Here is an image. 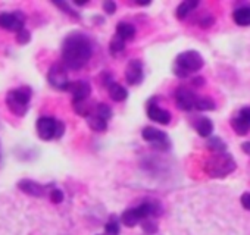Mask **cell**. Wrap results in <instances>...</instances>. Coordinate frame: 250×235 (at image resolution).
<instances>
[{
  "instance_id": "30",
  "label": "cell",
  "mask_w": 250,
  "mask_h": 235,
  "mask_svg": "<svg viewBox=\"0 0 250 235\" xmlns=\"http://www.w3.org/2000/svg\"><path fill=\"white\" fill-rule=\"evenodd\" d=\"M31 41V33L28 30H22L17 34V43L18 44H27Z\"/></svg>"
},
{
  "instance_id": "38",
  "label": "cell",
  "mask_w": 250,
  "mask_h": 235,
  "mask_svg": "<svg viewBox=\"0 0 250 235\" xmlns=\"http://www.w3.org/2000/svg\"><path fill=\"white\" fill-rule=\"evenodd\" d=\"M74 3H75L77 6H84V5H85L87 2H85V0H75Z\"/></svg>"
},
{
  "instance_id": "20",
  "label": "cell",
  "mask_w": 250,
  "mask_h": 235,
  "mask_svg": "<svg viewBox=\"0 0 250 235\" xmlns=\"http://www.w3.org/2000/svg\"><path fill=\"white\" fill-rule=\"evenodd\" d=\"M199 6V2L194 0V2H183L181 5H178L177 11H175V17L178 20H184L191 11H194L196 8Z\"/></svg>"
},
{
  "instance_id": "14",
  "label": "cell",
  "mask_w": 250,
  "mask_h": 235,
  "mask_svg": "<svg viewBox=\"0 0 250 235\" xmlns=\"http://www.w3.org/2000/svg\"><path fill=\"white\" fill-rule=\"evenodd\" d=\"M147 116H149V119H152L153 122L161 124V125H168L172 119L171 113L168 110L159 107L158 104H149L147 106Z\"/></svg>"
},
{
  "instance_id": "5",
  "label": "cell",
  "mask_w": 250,
  "mask_h": 235,
  "mask_svg": "<svg viewBox=\"0 0 250 235\" xmlns=\"http://www.w3.org/2000/svg\"><path fill=\"white\" fill-rule=\"evenodd\" d=\"M31 100V90L28 87H20L8 91L6 106L15 116H24L28 110V103Z\"/></svg>"
},
{
  "instance_id": "29",
  "label": "cell",
  "mask_w": 250,
  "mask_h": 235,
  "mask_svg": "<svg viewBox=\"0 0 250 235\" xmlns=\"http://www.w3.org/2000/svg\"><path fill=\"white\" fill-rule=\"evenodd\" d=\"M49 197H50V201H52V203H55V204H59V203H62V201H63V193H62L59 188H53V190H50Z\"/></svg>"
},
{
  "instance_id": "3",
  "label": "cell",
  "mask_w": 250,
  "mask_h": 235,
  "mask_svg": "<svg viewBox=\"0 0 250 235\" xmlns=\"http://www.w3.org/2000/svg\"><path fill=\"white\" fill-rule=\"evenodd\" d=\"M235 166V160L229 153H212L205 163V172L210 178H225L227 175L234 172Z\"/></svg>"
},
{
  "instance_id": "16",
  "label": "cell",
  "mask_w": 250,
  "mask_h": 235,
  "mask_svg": "<svg viewBox=\"0 0 250 235\" xmlns=\"http://www.w3.org/2000/svg\"><path fill=\"white\" fill-rule=\"evenodd\" d=\"M194 130L197 131L200 137H210L213 131V124L209 118L202 116V118H197V121L194 122Z\"/></svg>"
},
{
  "instance_id": "33",
  "label": "cell",
  "mask_w": 250,
  "mask_h": 235,
  "mask_svg": "<svg viewBox=\"0 0 250 235\" xmlns=\"http://www.w3.org/2000/svg\"><path fill=\"white\" fill-rule=\"evenodd\" d=\"M241 201V206L246 209V210H250V193H244L240 198Z\"/></svg>"
},
{
  "instance_id": "35",
  "label": "cell",
  "mask_w": 250,
  "mask_h": 235,
  "mask_svg": "<svg viewBox=\"0 0 250 235\" xmlns=\"http://www.w3.org/2000/svg\"><path fill=\"white\" fill-rule=\"evenodd\" d=\"M194 85H205V78H202V77H196V78H193V81H191Z\"/></svg>"
},
{
  "instance_id": "36",
  "label": "cell",
  "mask_w": 250,
  "mask_h": 235,
  "mask_svg": "<svg viewBox=\"0 0 250 235\" xmlns=\"http://www.w3.org/2000/svg\"><path fill=\"white\" fill-rule=\"evenodd\" d=\"M241 149H243V152H244L246 155H249V156H250V141L243 143V144H241Z\"/></svg>"
},
{
  "instance_id": "6",
  "label": "cell",
  "mask_w": 250,
  "mask_h": 235,
  "mask_svg": "<svg viewBox=\"0 0 250 235\" xmlns=\"http://www.w3.org/2000/svg\"><path fill=\"white\" fill-rule=\"evenodd\" d=\"M47 81L49 84L56 88V90H61V91H66L69 90V85H71V81L68 78V74H66V69L63 68V65H53L49 72H47Z\"/></svg>"
},
{
  "instance_id": "21",
  "label": "cell",
  "mask_w": 250,
  "mask_h": 235,
  "mask_svg": "<svg viewBox=\"0 0 250 235\" xmlns=\"http://www.w3.org/2000/svg\"><path fill=\"white\" fill-rule=\"evenodd\" d=\"M72 107H74L77 115L84 116L85 119L90 115H93V107H91V104L87 103V100L85 101H72Z\"/></svg>"
},
{
  "instance_id": "1",
  "label": "cell",
  "mask_w": 250,
  "mask_h": 235,
  "mask_svg": "<svg viewBox=\"0 0 250 235\" xmlns=\"http://www.w3.org/2000/svg\"><path fill=\"white\" fill-rule=\"evenodd\" d=\"M61 56L62 63L66 68L74 71L81 69L88 63L93 56V44L85 34L74 31L63 40Z\"/></svg>"
},
{
  "instance_id": "8",
  "label": "cell",
  "mask_w": 250,
  "mask_h": 235,
  "mask_svg": "<svg viewBox=\"0 0 250 235\" xmlns=\"http://www.w3.org/2000/svg\"><path fill=\"white\" fill-rule=\"evenodd\" d=\"M142 137L147 143H150L153 147H156L158 150H168L169 146H171L168 136L164 131H161L158 128H153V127H146L142 131Z\"/></svg>"
},
{
  "instance_id": "15",
  "label": "cell",
  "mask_w": 250,
  "mask_h": 235,
  "mask_svg": "<svg viewBox=\"0 0 250 235\" xmlns=\"http://www.w3.org/2000/svg\"><path fill=\"white\" fill-rule=\"evenodd\" d=\"M232 20L240 27L250 25V5H241L232 12Z\"/></svg>"
},
{
  "instance_id": "11",
  "label": "cell",
  "mask_w": 250,
  "mask_h": 235,
  "mask_svg": "<svg viewBox=\"0 0 250 235\" xmlns=\"http://www.w3.org/2000/svg\"><path fill=\"white\" fill-rule=\"evenodd\" d=\"M143 62L140 59H133L128 62L127 69H125V79L130 85H139L143 81Z\"/></svg>"
},
{
  "instance_id": "17",
  "label": "cell",
  "mask_w": 250,
  "mask_h": 235,
  "mask_svg": "<svg viewBox=\"0 0 250 235\" xmlns=\"http://www.w3.org/2000/svg\"><path fill=\"white\" fill-rule=\"evenodd\" d=\"M116 36L124 41L133 40L136 36V27L130 22H118L116 24Z\"/></svg>"
},
{
  "instance_id": "19",
  "label": "cell",
  "mask_w": 250,
  "mask_h": 235,
  "mask_svg": "<svg viewBox=\"0 0 250 235\" xmlns=\"http://www.w3.org/2000/svg\"><path fill=\"white\" fill-rule=\"evenodd\" d=\"M87 124H88V127H90L93 131H96V133H103V131H106V128H107V121L102 119V118L97 116L96 113H93V115H90V116L87 118Z\"/></svg>"
},
{
  "instance_id": "25",
  "label": "cell",
  "mask_w": 250,
  "mask_h": 235,
  "mask_svg": "<svg viewBox=\"0 0 250 235\" xmlns=\"http://www.w3.org/2000/svg\"><path fill=\"white\" fill-rule=\"evenodd\" d=\"M215 106L216 104H215V101L210 97H199L197 101H196V109L197 110H202V112H205V110H213V109H216Z\"/></svg>"
},
{
  "instance_id": "9",
  "label": "cell",
  "mask_w": 250,
  "mask_h": 235,
  "mask_svg": "<svg viewBox=\"0 0 250 235\" xmlns=\"http://www.w3.org/2000/svg\"><path fill=\"white\" fill-rule=\"evenodd\" d=\"M58 124H59V121H56L55 118H52V116H42V118H39L37 124H36L39 137L42 140H44V141L56 138Z\"/></svg>"
},
{
  "instance_id": "22",
  "label": "cell",
  "mask_w": 250,
  "mask_h": 235,
  "mask_svg": "<svg viewBox=\"0 0 250 235\" xmlns=\"http://www.w3.org/2000/svg\"><path fill=\"white\" fill-rule=\"evenodd\" d=\"M208 149L210 150V153H222L227 152V144L219 137H210L208 140Z\"/></svg>"
},
{
  "instance_id": "32",
  "label": "cell",
  "mask_w": 250,
  "mask_h": 235,
  "mask_svg": "<svg viewBox=\"0 0 250 235\" xmlns=\"http://www.w3.org/2000/svg\"><path fill=\"white\" fill-rule=\"evenodd\" d=\"M103 11L107 15H113L116 12V3L115 2H104L103 3Z\"/></svg>"
},
{
  "instance_id": "31",
  "label": "cell",
  "mask_w": 250,
  "mask_h": 235,
  "mask_svg": "<svg viewBox=\"0 0 250 235\" xmlns=\"http://www.w3.org/2000/svg\"><path fill=\"white\" fill-rule=\"evenodd\" d=\"M240 118H241V119L246 122V125L250 128V107H243L238 113H237Z\"/></svg>"
},
{
  "instance_id": "7",
  "label": "cell",
  "mask_w": 250,
  "mask_h": 235,
  "mask_svg": "<svg viewBox=\"0 0 250 235\" xmlns=\"http://www.w3.org/2000/svg\"><path fill=\"white\" fill-rule=\"evenodd\" d=\"M25 25V15L22 12H3L0 14V28L12 31V33H20Z\"/></svg>"
},
{
  "instance_id": "23",
  "label": "cell",
  "mask_w": 250,
  "mask_h": 235,
  "mask_svg": "<svg viewBox=\"0 0 250 235\" xmlns=\"http://www.w3.org/2000/svg\"><path fill=\"white\" fill-rule=\"evenodd\" d=\"M125 50V41L122 39H119L118 36H115L112 40H110V44H109V52L112 56H119L121 53H124Z\"/></svg>"
},
{
  "instance_id": "13",
  "label": "cell",
  "mask_w": 250,
  "mask_h": 235,
  "mask_svg": "<svg viewBox=\"0 0 250 235\" xmlns=\"http://www.w3.org/2000/svg\"><path fill=\"white\" fill-rule=\"evenodd\" d=\"M68 91L72 94V101H85L91 94V87L87 81H74Z\"/></svg>"
},
{
  "instance_id": "34",
  "label": "cell",
  "mask_w": 250,
  "mask_h": 235,
  "mask_svg": "<svg viewBox=\"0 0 250 235\" xmlns=\"http://www.w3.org/2000/svg\"><path fill=\"white\" fill-rule=\"evenodd\" d=\"M63 131H65V125H63V122H61V121H59V124H58V133H56V138H61V137L63 136Z\"/></svg>"
},
{
  "instance_id": "28",
  "label": "cell",
  "mask_w": 250,
  "mask_h": 235,
  "mask_svg": "<svg viewBox=\"0 0 250 235\" xmlns=\"http://www.w3.org/2000/svg\"><path fill=\"white\" fill-rule=\"evenodd\" d=\"M59 9H62L63 12H66L68 15H71V17H74V18H80V15L75 12V11H72L71 9V6L68 5V3H65V2H59V0H55V2H53Z\"/></svg>"
},
{
  "instance_id": "18",
  "label": "cell",
  "mask_w": 250,
  "mask_h": 235,
  "mask_svg": "<svg viewBox=\"0 0 250 235\" xmlns=\"http://www.w3.org/2000/svg\"><path fill=\"white\" fill-rule=\"evenodd\" d=\"M107 91H109V96L113 101H124L125 98L128 97V91L125 87H122L121 84L118 82H112L109 87H107Z\"/></svg>"
},
{
  "instance_id": "2",
  "label": "cell",
  "mask_w": 250,
  "mask_h": 235,
  "mask_svg": "<svg viewBox=\"0 0 250 235\" xmlns=\"http://www.w3.org/2000/svg\"><path fill=\"white\" fill-rule=\"evenodd\" d=\"M161 212H162V207L158 200H146V201H142L136 207L125 210L121 215V222L125 226L133 228L137 223L143 222L145 219H149L152 216H159Z\"/></svg>"
},
{
  "instance_id": "26",
  "label": "cell",
  "mask_w": 250,
  "mask_h": 235,
  "mask_svg": "<svg viewBox=\"0 0 250 235\" xmlns=\"http://www.w3.org/2000/svg\"><path fill=\"white\" fill-rule=\"evenodd\" d=\"M106 235H119V219L116 216H112L107 223L104 225Z\"/></svg>"
},
{
  "instance_id": "27",
  "label": "cell",
  "mask_w": 250,
  "mask_h": 235,
  "mask_svg": "<svg viewBox=\"0 0 250 235\" xmlns=\"http://www.w3.org/2000/svg\"><path fill=\"white\" fill-rule=\"evenodd\" d=\"M142 226H143V229H145L146 234H155V232L158 231V223H156V220L152 219V217L145 219V220L142 222Z\"/></svg>"
},
{
  "instance_id": "4",
  "label": "cell",
  "mask_w": 250,
  "mask_h": 235,
  "mask_svg": "<svg viewBox=\"0 0 250 235\" xmlns=\"http://www.w3.org/2000/svg\"><path fill=\"white\" fill-rule=\"evenodd\" d=\"M203 65H205V60L199 52L187 50L177 56L174 74L180 78H187V77H190V74L200 71Z\"/></svg>"
},
{
  "instance_id": "12",
  "label": "cell",
  "mask_w": 250,
  "mask_h": 235,
  "mask_svg": "<svg viewBox=\"0 0 250 235\" xmlns=\"http://www.w3.org/2000/svg\"><path fill=\"white\" fill-rule=\"evenodd\" d=\"M17 187L22 193H25V194H28L31 197H39V198L44 197L46 196V190H47V187H44V185H42V184H39L36 181H31V179H21L17 184Z\"/></svg>"
},
{
  "instance_id": "24",
  "label": "cell",
  "mask_w": 250,
  "mask_h": 235,
  "mask_svg": "<svg viewBox=\"0 0 250 235\" xmlns=\"http://www.w3.org/2000/svg\"><path fill=\"white\" fill-rule=\"evenodd\" d=\"M94 113L97 116H100L102 119H104V121H109L110 118H112V115H113L110 106H107L106 103H97L96 107H94Z\"/></svg>"
},
{
  "instance_id": "37",
  "label": "cell",
  "mask_w": 250,
  "mask_h": 235,
  "mask_svg": "<svg viewBox=\"0 0 250 235\" xmlns=\"http://www.w3.org/2000/svg\"><path fill=\"white\" fill-rule=\"evenodd\" d=\"M137 5H140V6H149L150 5V0H145V2H142V0H137Z\"/></svg>"
},
{
  "instance_id": "10",
  "label": "cell",
  "mask_w": 250,
  "mask_h": 235,
  "mask_svg": "<svg viewBox=\"0 0 250 235\" xmlns=\"http://www.w3.org/2000/svg\"><path fill=\"white\" fill-rule=\"evenodd\" d=\"M197 96L188 90V88H184V87H180L177 91H175V103L177 106L181 109V110H193L196 109V101H197Z\"/></svg>"
}]
</instances>
